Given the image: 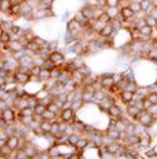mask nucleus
I'll return each instance as SVG.
<instances>
[{
	"instance_id": "43",
	"label": "nucleus",
	"mask_w": 157,
	"mask_h": 159,
	"mask_svg": "<svg viewBox=\"0 0 157 159\" xmlns=\"http://www.w3.org/2000/svg\"><path fill=\"white\" fill-rule=\"evenodd\" d=\"M99 20H101L104 24H108V23H111V21H112V18H111L106 11H105V13L99 18Z\"/></svg>"
},
{
	"instance_id": "30",
	"label": "nucleus",
	"mask_w": 157,
	"mask_h": 159,
	"mask_svg": "<svg viewBox=\"0 0 157 159\" xmlns=\"http://www.w3.org/2000/svg\"><path fill=\"white\" fill-rule=\"evenodd\" d=\"M39 78H40V80L43 82V83H45V82H48L49 79L51 78L50 76V69H46V68H43V70H41V73H40V75H39Z\"/></svg>"
},
{
	"instance_id": "1",
	"label": "nucleus",
	"mask_w": 157,
	"mask_h": 159,
	"mask_svg": "<svg viewBox=\"0 0 157 159\" xmlns=\"http://www.w3.org/2000/svg\"><path fill=\"white\" fill-rule=\"evenodd\" d=\"M137 123L142 124L143 127L146 128H151L153 124H155V119H153V115L148 111V110H141V113L138 114L137 116Z\"/></svg>"
},
{
	"instance_id": "4",
	"label": "nucleus",
	"mask_w": 157,
	"mask_h": 159,
	"mask_svg": "<svg viewBox=\"0 0 157 159\" xmlns=\"http://www.w3.org/2000/svg\"><path fill=\"white\" fill-rule=\"evenodd\" d=\"M124 133L122 132H120L119 129H117L116 127H107L106 128V132H105V135L110 139V140H122V138H124V135H122Z\"/></svg>"
},
{
	"instance_id": "14",
	"label": "nucleus",
	"mask_w": 157,
	"mask_h": 159,
	"mask_svg": "<svg viewBox=\"0 0 157 159\" xmlns=\"http://www.w3.org/2000/svg\"><path fill=\"white\" fill-rule=\"evenodd\" d=\"M113 30H115L113 25H112L111 23H108V24H106V25L101 29V31H100L97 35H99L100 38H111L112 34H113Z\"/></svg>"
},
{
	"instance_id": "9",
	"label": "nucleus",
	"mask_w": 157,
	"mask_h": 159,
	"mask_svg": "<svg viewBox=\"0 0 157 159\" xmlns=\"http://www.w3.org/2000/svg\"><path fill=\"white\" fill-rule=\"evenodd\" d=\"M107 115L112 119H120L122 118V109L117 105V104H112L108 109H107Z\"/></svg>"
},
{
	"instance_id": "2",
	"label": "nucleus",
	"mask_w": 157,
	"mask_h": 159,
	"mask_svg": "<svg viewBox=\"0 0 157 159\" xmlns=\"http://www.w3.org/2000/svg\"><path fill=\"white\" fill-rule=\"evenodd\" d=\"M59 119H60V120H64V122H67L69 124H72L76 120V118H75V110L71 107H66L65 105L60 110Z\"/></svg>"
},
{
	"instance_id": "17",
	"label": "nucleus",
	"mask_w": 157,
	"mask_h": 159,
	"mask_svg": "<svg viewBox=\"0 0 157 159\" xmlns=\"http://www.w3.org/2000/svg\"><path fill=\"white\" fill-rule=\"evenodd\" d=\"M6 145L13 150H18L19 149V137L18 135H10L6 139Z\"/></svg>"
},
{
	"instance_id": "29",
	"label": "nucleus",
	"mask_w": 157,
	"mask_h": 159,
	"mask_svg": "<svg viewBox=\"0 0 157 159\" xmlns=\"http://www.w3.org/2000/svg\"><path fill=\"white\" fill-rule=\"evenodd\" d=\"M46 109H48V107H46L45 104H43V103L39 102V103L35 105V108H34V114L43 115V114H44V111H45Z\"/></svg>"
},
{
	"instance_id": "44",
	"label": "nucleus",
	"mask_w": 157,
	"mask_h": 159,
	"mask_svg": "<svg viewBox=\"0 0 157 159\" xmlns=\"http://www.w3.org/2000/svg\"><path fill=\"white\" fill-rule=\"evenodd\" d=\"M147 98L152 104H157V92H148Z\"/></svg>"
},
{
	"instance_id": "45",
	"label": "nucleus",
	"mask_w": 157,
	"mask_h": 159,
	"mask_svg": "<svg viewBox=\"0 0 157 159\" xmlns=\"http://www.w3.org/2000/svg\"><path fill=\"white\" fill-rule=\"evenodd\" d=\"M120 0H107L106 2V8H119Z\"/></svg>"
},
{
	"instance_id": "27",
	"label": "nucleus",
	"mask_w": 157,
	"mask_h": 159,
	"mask_svg": "<svg viewBox=\"0 0 157 159\" xmlns=\"http://www.w3.org/2000/svg\"><path fill=\"white\" fill-rule=\"evenodd\" d=\"M11 42V34L8 30L2 29V44H9Z\"/></svg>"
},
{
	"instance_id": "22",
	"label": "nucleus",
	"mask_w": 157,
	"mask_h": 159,
	"mask_svg": "<svg viewBox=\"0 0 157 159\" xmlns=\"http://www.w3.org/2000/svg\"><path fill=\"white\" fill-rule=\"evenodd\" d=\"M43 119H46V120L55 122V120H57V119H59V114H56V113H54V111L46 109V110L44 111V114H43Z\"/></svg>"
},
{
	"instance_id": "16",
	"label": "nucleus",
	"mask_w": 157,
	"mask_h": 159,
	"mask_svg": "<svg viewBox=\"0 0 157 159\" xmlns=\"http://www.w3.org/2000/svg\"><path fill=\"white\" fill-rule=\"evenodd\" d=\"M89 144H90V139L89 138L80 137V138H78V140H77V143H76V145H75V149L83 152V150H85L89 147Z\"/></svg>"
},
{
	"instance_id": "23",
	"label": "nucleus",
	"mask_w": 157,
	"mask_h": 159,
	"mask_svg": "<svg viewBox=\"0 0 157 159\" xmlns=\"http://www.w3.org/2000/svg\"><path fill=\"white\" fill-rule=\"evenodd\" d=\"M8 14H10L11 16H21V4H13Z\"/></svg>"
},
{
	"instance_id": "10",
	"label": "nucleus",
	"mask_w": 157,
	"mask_h": 159,
	"mask_svg": "<svg viewBox=\"0 0 157 159\" xmlns=\"http://www.w3.org/2000/svg\"><path fill=\"white\" fill-rule=\"evenodd\" d=\"M24 150H25V153L28 154V157L30 158V159H34V158H37V154H39V150L36 147H35V144H32L30 140L26 143V145L23 148Z\"/></svg>"
},
{
	"instance_id": "32",
	"label": "nucleus",
	"mask_w": 157,
	"mask_h": 159,
	"mask_svg": "<svg viewBox=\"0 0 157 159\" xmlns=\"http://www.w3.org/2000/svg\"><path fill=\"white\" fill-rule=\"evenodd\" d=\"M140 30H141V34H142V35L148 36V38H151V35H152V33H153V28L150 26V25H147V24L143 25V26H141Z\"/></svg>"
},
{
	"instance_id": "35",
	"label": "nucleus",
	"mask_w": 157,
	"mask_h": 159,
	"mask_svg": "<svg viewBox=\"0 0 157 159\" xmlns=\"http://www.w3.org/2000/svg\"><path fill=\"white\" fill-rule=\"evenodd\" d=\"M140 4H141V8H142V11L148 13V11L152 9V3H151V0H142Z\"/></svg>"
},
{
	"instance_id": "18",
	"label": "nucleus",
	"mask_w": 157,
	"mask_h": 159,
	"mask_svg": "<svg viewBox=\"0 0 157 159\" xmlns=\"http://www.w3.org/2000/svg\"><path fill=\"white\" fill-rule=\"evenodd\" d=\"M48 153L50 155V158L53 159H56V158H61V152H60V148L57 144H53L48 148Z\"/></svg>"
},
{
	"instance_id": "46",
	"label": "nucleus",
	"mask_w": 157,
	"mask_h": 159,
	"mask_svg": "<svg viewBox=\"0 0 157 159\" xmlns=\"http://www.w3.org/2000/svg\"><path fill=\"white\" fill-rule=\"evenodd\" d=\"M72 63H74V65L76 66V69H80L81 66L85 65V63H84V60H83L81 58H76V59H74Z\"/></svg>"
},
{
	"instance_id": "48",
	"label": "nucleus",
	"mask_w": 157,
	"mask_h": 159,
	"mask_svg": "<svg viewBox=\"0 0 157 159\" xmlns=\"http://www.w3.org/2000/svg\"><path fill=\"white\" fill-rule=\"evenodd\" d=\"M77 70H78V71H80V73H81V74H83L84 76H87V75H90V74H91V73H90V69H89V68H87L86 65L81 66L80 69H77Z\"/></svg>"
},
{
	"instance_id": "38",
	"label": "nucleus",
	"mask_w": 157,
	"mask_h": 159,
	"mask_svg": "<svg viewBox=\"0 0 157 159\" xmlns=\"http://www.w3.org/2000/svg\"><path fill=\"white\" fill-rule=\"evenodd\" d=\"M32 40H34V42H35V43H36L37 45H40L41 48H43V47H48V45H49V43H48L46 40H44V39H43V38H40V36H37V35H35V38L32 39Z\"/></svg>"
},
{
	"instance_id": "33",
	"label": "nucleus",
	"mask_w": 157,
	"mask_h": 159,
	"mask_svg": "<svg viewBox=\"0 0 157 159\" xmlns=\"http://www.w3.org/2000/svg\"><path fill=\"white\" fill-rule=\"evenodd\" d=\"M106 13H107L112 19H116L117 16L120 15V8H106Z\"/></svg>"
},
{
	"instance_id": "24",
	"label": "nucleus",
	"mask_w": 157,
	"mask_h": 159,
	"mask_svg": "<svg viewBox=\"0 0 157 159\" xmlns=\"http://www.w3.org/2000/svg\"><path fill=\"white\" fill-rule=\"evenodd\" d=\"M81 11L84 13V15H85L89 20H94V7L86 4V5L81 9Z\"/></svg>"
},
{
	"instance_id": "37",
	"label": "nucleus",
	"mask_w": 157,
	"mask_h": 159,
	"mask_svg": "<svg viewBox=\"0 0 157 159\" xmlns=\"http://www.w3.org/2000/svg\"><path fill=\"white\" fill-rule=\"evenodd\" d=\"M14 155H15V159H29V157H28V154L25 153V150H24L23 148H20V149H18V150H15V153H14Z\"/></svg>"
},
{
	"instance_id": "3",
	"label": "nucleus",
	"mask_w": 157,
	"mask_h": 159,
	"mask_svg": "<svg viewBox=\"0 0 157 159\" xmlns=\"http://www.w3.org/2000/svg\"><path fill=\"white\" fill-rule=\"evenodd\" d=\"M2 119H4L8 124L16 123L15 120H18V114L15 113V108L9 105L5 109H2Z\"/></svg>"
},
{
	"instance_id": "11",
	"label": "nucleus",
	"mask_w": 157,
	"mask_h": 159,
	"mask_svg": "<svg viewBox=\"0 0 157 159\" xmlns=\"http://www.w3.org/2000/svg\"><path fill=\"white\" fill-rule=\"evenodd\" d=\"M99 80H100V84L102 88L105 89H110L113 84H115V80H113V75H102L99 78Z\"/></svg>"
},
{
	"instance_id": "42",
	"label": "nucleus",
	"mask_w": 157,
	"mask_h": 159,
	"mask_svg": "<svg viewBox=\"0 0 157 159\" xmlns=\"http://www.w3.org/2000/svg\"><path fill=\"white\" fill-rule=\"evenodd\" d=\"M130 8H131V9L135 11V14H137V13L142 11L141 4H140V3H136V2H131V4H130Z\"/></svg>"
},
{
	"instance_id": "49",
	"label": "nucleus",
	"mask_w": 157,
	"mask_h": 159,
	"mask_svg": "<svg viewBox=\"0 0 157 159\" xmlns=\"http://www.w3.org/2000/svg\"><path fill=\"white\" fill-rule=\"evenodd\" d=\"M11 3L13 4H23V3H25V0H11Z\"/></svg>"
},
{
	"instance_id": "12",
	"label": "nucleus",
	"mask_w": 157,
	"mask_h": 159,
	"mask_svg": "<svg viewBox=\"0 0 157 159\" xmlns=\"http://www.w3.org/2000/svg\"><path fill=\"white\" fill-rule=\"evenodd\" d=\"M5 45H6L8 50H9L11 54H14V53H16V52L25 50V47H24L19 40H11L9 44H5Z\"/></svg>"
},
{
	"instance_id": "21",
	"label": "nucleus",
	"mask_w": 157,
	"mask_h": 159,
	"mask_svg": "<svg viewBox=\"0 0 157 159\" xmlns=\"http://www.w3.org/2000/svg\"><path fill=\"white\" fill-rule=\"evenodd\" d=\"M151 135L147 133V132H145V133H142L141 134V143H140V147H142V148H148L150 147V144H151Z\"/></svg>"
},
{
	"instance_id": "7",
	"label": "nucleus",
	"mask_w": 157,
	"mask_h": 159,
	"mask_svg": "<svg viewBox=\"0 0 157 159\" xmlns=\"http://www.w3.org/2000/svg\"><path fill=\"white\" fill-rule=\"evenodd\" d=\"M119 97H120L121 102H122L125 105H129V104H130L131 102H134V99H135V92L129 90V89H124V90L120 92Z\"/></svg>"
},
{
	"instance_id": "5",
	"label": "nucleus",
	"mask_w": 157,
	"mask_h": 159,
	"mask_svg": "<svg viewBox=\"0 0 157 159\" xmlns=\"http://www.w3.org/2000/svg\"><path fill=\"white\" fill-rule=\"evenodd\" d=\"M30 73H26V71H21V70H15V80L18 84L20 85H26L30 83Z\"/></svg>"
},
{
	"instance_id": "15",
	"label": "nucleus",
	"mask_w": 157,
	"mask_h": 159,
	"mask_svg": "<svg viewBox=\"0 0 157 159\" xmlns=\"http://www.w3.org/2000/svg\"><path fill=\"white\" fill-rule=\"evenodd\" d=\"M120 14H121V16L127 21V20H130V19H132L136 14H135V11L130 8V5H127V7H124V8H120Z\"/></svg>"
},
{
	"instance_id": "34",
	"label": "nucleus",
	"mask_w": 157,
	"mask_h": 159,
	"mask_svg": "<svg viewBox=\"0 0 157 159\" xmlns=\"http://www.w3.org/2000/svg\"><path fill=\"white\" fill-rule=\"evenodd\" d=\"M145 20H146V24L150 25V26H152L153 29L157 26V19L155 16H152L151 14H147L146 18H145Z\"/></svg>"
},
{
	"instance_id": "8",
	"label": "nucleus",
	"mask_w": 157,
	"mask_h": 159,
	"mask_svg": "<svg viewBox=\"0 0 157 159\" xmlns=\"http://www.w3.org/2000/svg\"><path fill=\"white\" fill-rule=\"evenodd\" d=\"M49 59L51 61H54L55 65H59V66L65 63V55L59 50H53L50 53V55H49Z\"/></svg>"
},
{
	"instance_id": "39",
	"label": "nucleus",
	"mask_w": 157,
	"mask_h": 159,
	"mask_svg": "<svg viewBox=\"0 0 157 159\" xmlns=\"http://www.w3.org/2000/svg\"><path fill=\"white\" fill-rule=\"evenodd\" d=\"M48 109H49V110H51V111H54V113H56V114H60V110H61V108H60V107H59L54 100L48 105Z\"/></svg>"
},
{
	"instance_id": "6",
	"label": "nucleus",
	"mask_w": 157,
	"mask_h": 159,
	"mask_svg": "<svg viewBox=\"0 0 157 159\" xmlns=\"http://www.w3.org/2000/svg\"><path fill=\"white\" fill-rule=\"evenodd\" d=\"M141 110H143V109H141L136 103H131V104H129L126 107V114L131 119H135V120H137V116L141 113Z\"/></svg>"
},
{
	"instance_id": "20",
	"label": "nucleus",
	"mask_w": 157,
	"mask_h": 159,
	"mask_svg": "<svg viewBox=\"0 0 157 159\" xmlns=\"http://www.w3.org/2000/svg\"><path fill=\"white\" fill-rule=\"evenodd\" d=\"M84 105H85V100L81 98V95H78V97H77V98L71 103V105H70V107H71L75 111H78V110H80Z\"/></svg>"
},
{
	"instance_id": "19",
	"label": "nucleus",
	"mask_w": 157,
	"mask_h": 159,
	"mask_svg": "<svg viewBox=\"0 0 157 159\" xmlns=\"http://www.w3.org/2000/svg\"><path fill=\"white\" fill-rule=\"evenodd\" d=\"M81 29H84V26L78 23V21H76L75 19H71V20H69L67 21V24H66V30L67 31H72V30H81Z\"/></svg>"
},
{
	"instance_id": "36",
	"label": "nucleus",
	"mask_w": 157,
	"mask_h": 159,
	"mask_svg": "<svg viewBox=\"0 0 157 159\" xmlns=\"http://www.w3.org/2000/svg\"><path fill=\"white\" fill-rule=\"evenodd\" d=\"M41 70H43V66H41V65L34 64V65L30 68V74H31V75H36V76H39V75H40V73H41Z\"/></svg>"
},
{
	"instance_id": "28",
	"label": "nucleus",
	"mask_w": 157,
	"mask_h": 159,
	"mask_svg": "<svg viewBox=\"0 0 157 159\" xmlns=\"http://www.w3.org/2000/svg\"><path fill=\"white\" fill-rule=\"evenodd\" d=\"M13 3H11V0H2L0 2V9H2V13H8L9 9L11 8Z\"/></svg>"
},
{
	"instance_id": "25",
	"label": "nucleus",
	"mask_w": 157,
	"mask_h": 159,
	"mask_svg": "<svg viewBox=\"0 0 157 159\" xmlns=\"http://www.w3.org/2000/svg\"><path fill=\"white\" fill-rule=\"evenodd\" d=\"M40 128L44 133H50L51 128H53V122L51 120H46V119H43L40 123Z\"/></svg>"
},
{
	"instance_id": "41",
	"label": "nucleus",
	"mask_w": 157,
	"mask_h": 159,
	"mask_svg": "<svg viewBox=\"0 0 157 159\" xmlns=\"http://www.w3.org/2000/svg\"><path fill=\"white\" fill-rule=\"evenodd\" d=\"M53 2L54 0H40V8H44V9H50L53 7Z\"/></svg>"
},
{
	"instance_id": "40",
	"label": "nucleus",
	"mask_w": 157,
	"mask_h": 159,
	"mask_svg": "<svg viewBox=\"0 0 157 159\" xmlns=\"http://www.w3.org/2000/svg\"><path fill=\"white\" fill-rule=\"evenodd\" d=\"M9 31H10L11 34H16V35H23V34H24V30H23L21 26H19V25H13Z\"/></svg>"
},
{
	"instance_id": "47",
	"label": "nucleus",
	"mask_w": 157,
	"mask_h": 159,
	"mask_svg": "<svg viewBox=\"0 0 157 159\" xmlns=\"http://www.w3.org/2000/svg\"><path fill=\"white\" fill-rule=\"evenodd\" d=\"M54 66H55V64H54V61H51V60H50L49 58L44 60V64H43V68H46V69H53Z\"/></svg>"
},
{
	"instance_id": "50",
	"label": "nucleus",
	"mask_w": 157,
	"mask_h": 159,
	"mask_svg": "<svg viewBox=\"0 0 157 159\" xmlns=\"http://www.w3.org/2000/svg\"><path fill=\"white\" fill-rule=\"evenodd\" d=\"M153 150H155V152H156V154H157V144L153 147Z\"/></svg>"
},
{
	"instance_id": "31",
	"label": "nucleus",
	"mask_w": 157,
	"mask_h": 159,
	"mask_svg": "<svg viewBox=\"0 0 157 159\" xmlns=\"http://www.w3.org/2000/svg\"><path fill=\"white\" fill-rule=\"evenodd\" d=\"M78 138H80V135H77V134L74 132V133H71V134H69V135H67V143H69L71 147H74V148H75V145H76V143H77Z\"/></svg>"
},
{
	"instance_id": "26",
	"label": "nucleus",
	"mask_w": 157,
	"mask_h": 159,
	"mask_svg": "<svg viewBox=\"0 0 157 159\" xmlns=\"http://www.w3.org/2000/svg\"><path fill=\"white\" fill-rule=\"evenodd\" d=\"M146 58L150 59V60H152V61H157V45H153L148 50V53L146 54Z\"/></svg>"
},
{
	"instance_id": "13",
	"label": "nucleus",
	"mask_w": 157,
	"mask_h": 159,
	"mask_svg": "<svg viewBox=\"0 0 157 159\" xmlns=\"http://www.w3.org/2000/svg\"><path fill=\"white\" fill-rule=\"evenodd\" d=\"M74 19L76 20V21H78L80 23L84 28L85 26H90V24H91V20H89L85 15H84V13L81 11V10H78V11H76V14L74 15Z\"/></svg>"
}]
</instances>
